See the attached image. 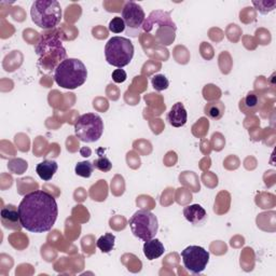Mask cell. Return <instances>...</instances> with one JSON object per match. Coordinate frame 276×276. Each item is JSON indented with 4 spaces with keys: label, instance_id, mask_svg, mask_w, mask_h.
<instances>
[{
    "label": "cell",
    "instance_id": "6da1fadb",
    "mask_svg": "<svg viewBox=\"0 0 276 276\" xmlns=\"http://www.w3.org/2000/svg\"><path fill=\"white\" fill-rule=\"evenodd\" d=\"M19 214L22 227L32 233H43L53 228L59 207L54 196L46 191L35 190L22 200Z\"/></svg>",
    "mask_w": 276,
    "mask_h": 276
},
{
    "label": "cell",
    "instance_id": "7a4b0ae2",
    "mask_svg": "<svg viewBox=\"0 0 276 276\" xmlns=\"http://www.w3.org/2000/svg\"><path fill=\"white\" fill-rule=\"evenodd\" d=\"M36 53L39 55V64L44 69L51 70L58 67L66 60V50L61 44L60 30H52L42 33L41 39L36 46Z\"/></svg>",
    "mask_w": 276,
    "mask_h": 276
},
{
    "label": "cell",
    "instance_id": "3957f363",
    "mask_svg": "<svg viewBox=\"0 0 276 276\" xmlns=\"http://www.w3.org/2000/svg\"><path fill=\"white\" fill-rule=\"evenodd\" d=\"M87 78V67L78 59H66L54 71V80L59 87L68 90H75L83 86Z\"/></svg>",
    "mask_w": 276,
    "mask_h": 276
},
{
    "label": "cell",
    "instance_id": "277c9868",
    "mask_svg": "<svg viewBox=\"0 0 276 276\" xmlns=\"http://www.w3.org/2000/svg\"><path fill=\"white\" fill-rule=\"evenodd\" d=\"M31 20L42 30H55L61 23V8L56 0H37L31 9Z\"/></svg>",
    "mask_w": 276,
    "mask_h": 276
},
{
    "label": "cell",
    "instance_id": "5b68a950",
    "mask_svg": "<svg viewBox=\"0 0 276 276\" xmlns=\"http://www.w3.org/2000/svg\"><path fill=\"white\" fill-rule=\"evenodd\" d=\"M105 56L107 63L122 68L131 63L134 56V46L127 38L112 37L106 43Z\"/></svg>",
    "mask_w": 276,
    "mask_h": 276
},
{
    "label": "cell",
    "instance_id": "8992f818",
    "mask_svg": "<svg viewBox=\"0 0 276 276\" xmlns=\"http://www.w3.org/2000/svg\"><path fill=\"white\" fill-rule=\"evenodd\" d=\"M128 223L132 233L144 242L153 239L159 229L156 216L148 210L137 211L129 218Z\"/></svg>",
    "mask_w": 276,
    "mask_h": 276
},
{
    "label": "cell",
    "instance_id": "52a82bcc",
    "mask_svg": "<svg viewBox=\"0 0 276 276\" xmlns=\"http://www.w3.org/2000/svg\"><path fill=\"white\" fill-rule=\"evenodd\" d=\"M103 132L104 122L96 114L82 115L75 123L76 136L84 143L97 142L103 135Z\"/></svg>",
    "mask_w": 276,
    "mask_h": 276
},
{
    "label": "cell",
    "instance_id": "ba28073f",
    "mask_svg": "<svg viewBox=\"0 0 276 276\" xmlns=\"http://www.w3.org/2000/svg\"><path fill=\"white\" fill-rule=\"evenodd\" d=\"M184 268L193 274H200L210 261V252L200 246H189L182 252Z\"/></svg>",
    "mask_w": 276,
    "mask_h": 276
},
{
    "label": "cell",
    "instance_id": "9c48e42d",
    "mask_svg": "<svg viewBox=\"0 0 276 276\" xmlns=\"http://www.w3.org/2000/svg\"><path fill=\"white\" fill-rule=\"evenodd\" d=\"M122 20L124 21L125 27H127V35L136 37L143 28L146 15L138 3L127 1L122 9Z\"/></svg>",
    "mask_w": 276,
    "mask_h": 276
},
{
    "label": "cell",
    "instance_id": "30bf717a",
    "mask_svg": "<svg viewBox=\"0 0 276 276\" xmlns=\"http://www.w3.org/2000/svg\"><path fill=\"white\" fill-rule=\"evenodd\" d=\"M164 25L176 26V24L172 21L170 13L164 12V11L156 10V11H153V12H151L148 18L145 20L143 30L146 32H149L153 30L154 26L160 27V26H164Z\"/></svg>",
    "mask_w": 276,
    "mask_h": 276
},
{
    "label": "cell",
    "instance_id": "8fae6325",
    "mask_svg": "<svg viewBox=\"0 0 276 276\" xmlns=\"http://www.w3.org/2000/svg\"><path fill=\"white\" fill-rule=\"evenodd\" d=\"M263 106V97L257 92H249L240 101V110L246 115H253Z\"/></svg>",
    "mask_w": 276,
    "mask_h": 276
},
{
    "label": "cell",
    "instance_id": "7c38bea8",
    "mask_svg": "<svg viewBox=\"0 0 276 276\" xmlns=\"http://www.w3.org/2000/svg\"><path fill=\"white\" fill-rule=\"evenodd\" d=\"M1 222L4 228L7 229H18L20 230L22 227L20 220V214L19 208H16L14 205H7L1 208Z\"/></svg>",
    "mask_w": 276,
    "mask_h": 276
},
{
    "label": "cell",
    "instance_id": "4fadbf2b",
    "mask_svg": "<svg viewBox=\"0 0 276 276\" xmlns=\"http://www.w3.org/2000/svg\"><path fill=\"white\" fill-rule=\"evenodd\" d=\"M184 216L193 226H203L207 220L206 211L199 204H193L184 207Z\"/></svg>",
    "mask_w": 276,
    "mask_h": 276
},
{
    "label": "cell",
    "instance_id": "5bb4252c",
    "mask_svg": "<svg viewBox=\"0 0 276 276\" xmlns=\"http://www.w3.org/2000/svg\"><path fill=\"white\" fill-rule=\"evenodd\" d=\"M188 114L183 103H176L167 115V121L174 127H182L187 123Z\"/></svg>",
    "mask_w": 276,
    "mask_h": 276
},
{
    "label": "cell",
    "instance_id": "9a60e30c",
    "mask_svg": "<svg viewBox=\"0 0 276 276\" xmlns=\"http://www.w3.org/2000/svg\"><path fill=\"white\" fill-rule=\"evenodd\" d=\"M164 245H163L160 240L151 239L145 242L144 245V253L148 260H154V259L160 258L164 253Z\"/></svg>",
    "mask_w": 276,
    "mask_h": 276
},
{
    "label": "cell",
    "instance_id": "2e32d148",
    "mask_svg": "<svg viewBox=\"0 0 276 276\" xmlns=\"http://www.w3.org/2000/svg\"><path fill=\"white\" fill-rule=\"evenodd\" d=\"M58 163L52 160H44L43 162L39 163L36 167V173L44 182H49L52 179L54 174L58 171Z\"/></svg>",
    "mask_w": 276,
    "mask_h": 276
},
{
    "label": "cell",
    "instance_id": "e0dca14e",
    "mask_svg": "<svg viewBox=\"0 0 276 276\" xmlns=\"http://www.w3.org/2000/svg\"><path fill=\"white\" fill-rule=\"evenodd\" d=\"M176 26H160L157 28L155 33V40L161 44H165V46H170L175 40V31Z\"/></svg>",
    "mask_w": 276,
    "mask_h": 276
},
{
    "label": "cell",
    "instance_id": "ac0fdd59",
    "mask_svg": "<svg viewBox=\"0 0 276 276\" xmlns=\"http://www.w3.org/2000/svg\"><path fill=\"white\" fill-rule=\"evenodd\" d=\"M226 111V106L220 100H214L206 104L204 107V114L212 120H220Z\"/></svg>",
    "mask_w": 276,
    "mask_h": 276
},
{
    "label": "cell",
    "instance_id": "d6986e66",
    "mask_svg": "<svg viewBox=\"0 0 276 276\" xmlns=\"http://www.w3.org/2000/svg\"><path fill=\"white\" fill-rule=\"evenodd\" d=\"M116 236L112 233H106L105 235L100 236L97 241V247L103 252H110L115 247Z\"/></svg>",
    "mask_w": 276,
    "mask_h": 276
},
{
    "label": "cell",
    "instance_id": "ffe728a7",
    "mask_svg": "<svg viewBox=\"0 0 276 276\" xmlns=\"http://www.w3.org/2000/svg\"><path fill=\"white\" fill-rule=\"evenodd\" d=\"M97 184H98L99 190H96V188H94L93 185H92V188L90 189V194H91V198L94 201H98V202L105 201L107 198V193H108L107 192V184L105 180H99Z\"/></svg>",
    "mask_w": 276,
    "mask_h": 276
},
{
    "label": "cell",
    "instance_id": "44dd1931",
    "mask_svg": "<svg viewBox=\"0 0 276 276\" xmlns=\"http://www.w3.org/2000/svg\"><path fill=\"white\" fill-rule=\"evenodd\" d=\"M93 170H94L93 163L89 162V161H83V162H79L76 165L75 172L78 176L89 178V177H91Z\"/></svg>",
    "mask_w": 276,
    "mask_h": 276
},
{
    "label": "cell",
    "instance_id": "7402d4cb",
    "mask_svg": "<svg viewBox=\"0 0 276 276\" xmlns=\"http://www.w3.org/2000/svg\"><path fill=\"white\" fill-rule=\"evenodd\" d=\"M97 153H98L99 156L97 157L96 160H94V162H93L94 168H96V170H99L100 172H104V173L111 171L112 164H111V162L109 161L108 157H106L104 154H100L99 150H97Z\"/></svg>",
    "mask_w": 276,
    "mask_h": 276
},
{
    "label": "cell",
    "instance_id": "603a6c76",
    "mask_svg": "<svg viewBox=\"0 0 276 276\" xmlns=\"http://www.w3.org/2000/svg\"><path fill=\"white\" fill-rule=\"evenodd\" d=\"M208 127H210V122L205 118H201L199 122H196L192 127V133L196 137L205 136L208 132Z\"/></svg>",
    "mask_w": 276,
    "mask_h": 276
},
{
    "label": "cell",
    "instance_id": "cb8c5ba5",
    "mask_svg": "<svg viewBox=\"0 0 276 276\" xmlns=\"http://www.w3.org/2000/svg\"><path fill=\"white\" fill-rule=\"evenodd\" d=\"M230 199H231V196H229V198H227L223 202L221 192L219 193L215 201V207H214V211H215V213L219 214V215L226 214L229 211V207H230Z\"/></svg>",
    "mask_w": 276,
    "mask_h": 276
},
{
    "label": "cell",
    "instance_id": "d4e9b609",
    "mask_svg": "<svg viewBox=\"0 0 276 276\" xmlns=\"http://www.w3.org/2000/svg\"><path fill=\"white\" fill-rule=\"evenodd\" d=\"M9 170L14 174H23L28 167L27 162L22 159H14L9 161Z\"/></svg>",
    "mask_w": 276,
    "mask_h": 276
},
{
    "label": "cell",
    "instance_id": "484cf974",
    "mask_svg": "<svg viewBox=\"0 0 276 276\" xmlns=\"http://www.w3.org/2000/svg\"><path fill=\"white\" fill-rule=\"evenodd\" d=\"M152 87L155 90V91H164L170 86V82H168L167 78L164 75H156L151 80Z\"/></svg>",
    "mask_w": 276,
    "mask_h": 276
},
{
    "label": "cell",
    "instance_id": "4316f807",
    "mask_svg": "<svg viewBox=\"0 0 276 276\" xmlns=\"http://www.w3.org/2000/svg\"><path fill=\"white\" fill-rule=\"evenodd\" d=\"M203 94H204V98L206 100H216L217 98L221 96L220 90L216 88L214 84H208V86H206L204 90H203Z\"/></svg>",
    "mask_w": 276,
    "mask_h": 276
},
{
    "label": "cell",
    "instance_id": "83f0119b",
    "mask_svg": "<svg viewBox=\"0 0 276 276\" xmlns=\"http://www.w3.org/2000/svg\"><path fill=\"white\" fill-rule=\"evenodd\" d=\"M109 31L114 33H120L122 31H125V23L124 21L122 20V18L119 16H116V18L112 19L109 23Z\"/></svg>",
    "mask_w": 276,
    "mask_h": 276
},
{
    "label": "cell",
    "instance_id": "f1b7e54d",
    "mask_svg": "<svg viewBox=\"0 0 276 276\" xmlns=\"http://www.w3.org/2000/svg\"><path fill=\"white\" fill-rule=\"evenodd\" d=\"M111 191L115 195L119 196L124 192V180L121 176H116L111 183Z\"/></svg>",
    "mask_w": 276,
    "mask_h": 276
},
{
    "label": "cell",
    "instance_id": "f546056e",
    "mask_svg": "<svg viewBox=\"0 0 276 276\" xmlns=\"http://www.w3.org/2000/svg\"><path fill=\"white\" fill-rule=\"evenodd\" d=\"M252 4L255 5L259 12L262 14H267L269 12H271L272 10H274L276 2L275 1H252Z\"/></svg>",
    "mask_w": 276,
    "mask_h": 276
},
{
    "label": "cell",
    "instance_id": "4dcf8cb0",
    "mask_svg": "<svg viewBox=\"0 0 276 276\" xmlns=\"http://www.w3.org/2000/svg\"><path fill=\"white\" fill-rule=\"evenodd\" d=\"M212 138H213L212 143H213L214 149H215L216 151H220L224 147V144H226V140H224L222 135L219 133H215L213 135Z\"/></svg>",
    "mask_w": 276,
    "mask_h": 276
},
{
    "label": "cell",
    "instance_id": "1f68e13d",
    "mask_svg": "<svg viewBox=\"0 0 276 276\" xmlns=\"http://www.w3.org/2000/svg\"><path fill=\"white\" fill-rule=\"evenodd\" d=\"M126 72L119 68L116 69L114 72H112V80H114L116 83H123L126 80Z\"/></svg>",
    "mask_w": 276,
    "mask_h": 276
},
{
    "label": "cell",
    "instance_id": "d6a6232c",
    "mask_svg": "<svg viewBox=\"0 0 276 276\" xmlns=\"http://www.w3.org/2000/svg\"><path fill=\"white\" fill-rule=\"evenodd\" d=\"M127 163L132 168H137V167L140 166L139 157H138V155L135 154L133 151L128 152V153H127Z\"/></svg>",
    "mask_w": 276,
    "mask_h": 276
},
{
    "label": "cell",
    "instance_id": "836d02e7",
    "mask_svg": "<svg viewBox=\"0 0 276 276\" xmlns=\"http://www.w3.org/2000/svg\"><path fill=\"white\" fill-rule=\"evenodd\" d=\"M150 65H152V61H148V63H146V64H145L144 68H143V74H147V68H148V67H149ZM151 68H152V69H151L150 71H148V75L152 74V72H153V71L160 70V68H161V65H160V63H155L153 66L151 67Z\"/></svg>",
    "mask_w": 276,
    "mask_h": 276
},
{
    "label": "cell",
    "instance_id": "e575fe53",
    "mask_svg": "<svg viewBox=\"0 0 276 276\" xmlns=\"http://www.w3.org/2000/svg\"><path fill=\"white\" fill-rule=\"evenodd\" d=\"M75 198H76V201H84V200H86L87 193L84 192V189H82V188L77 189L76 193H75Z\"/></svg>",
    "mask_w": 276,
    "mask_h": 276
},
{
    "label": "cell",
    "instance_id": "d590c367",
    "mask_svg": "<svg viewBox=\"0 0 276 276\" xmlns=\"http://www.w3.org/2000/svg\"><path fill=\"white\" fill-rule=\"evenodd\" d=\"M80 152H81L82 156L88 157V156L91 155V152H92V151H91V149H90V148H86V147H84V148H82V149L80 150Z\"/></svg>",
    "mask_w": 276,
    "mask_h": 276
}]
</instances>
